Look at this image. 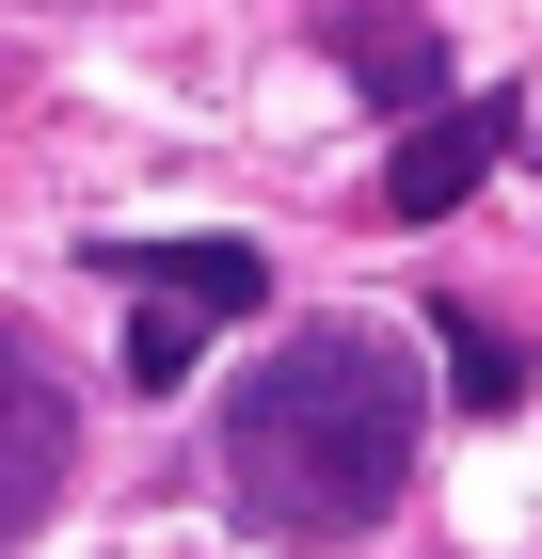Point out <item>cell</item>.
Instances as JSON below:
<instances>
[{
  "label": "cell",
  "instance_id": "1",
  "mask_svg": "<svg viewBox=\"0 0 542 559\" xmlns=\"http://www.w3.org/2000/svg\"><path fill=\"white\" fill-rule=\"evenodd\" d=\"M415 431H431L415 352L368 336V320H320L224 400V496H240L255 544H351L415 479Z\"/></svg>",
  "mask_w": 542,
  "mask_h": 559
},
{
  "label": "cell",
  "instance_id": "2",
  "mask_svg": "<svg viewBox=\"0 0 542 559\" xmlns=\"http://www.w3.org/2000/svg\"><path fill=\"white\" fill-rule=\"evenodd\" d=\"M48 496H64V368L33 320H0V559L48 527Z\"/></svg>",
  "mask_w": 542,
  "mask_h": 559
},
{
  "label": "cell",
  "instance_id": "3",
  "mask_svg": "<svg viewBox=\"0 0 542 559\" xmlns=\"http://www.w3.org/2000/svg\"><path fill=\"white\" fill-rule=\"evenodd\" d=\"M495 144H510V112L495 96H447V112H415L399 129V160H383V224H447L479 176H495Z\"/></svg>",
  "mask_w": 542,
  "mask_h": 559
},
{
  "label": "cell",
  "instance_id": "4",
  "mask_svg": "<svg viewBox=\"0 0 542 559\" xmlns=\"http://www.w3.org/2000/svg\"><path fill=\"white\" fill-rule=\"evenodd\" d=\"M96 272H128L144 304H192V320H255L272 304V257L255 240H144V257H96Z\"/></svg>",
  "mask_w": 542,
  "mask_h": 559
},
{
  "label": "cell",
  "instance_id": "5",
  "mask_svg": "<svg viewBox=\"0 0 542 559\" xmlns=\"http://www.w3.org/2000/svg\"><path fill=\"white\" fill-rule=\"evenodd\" d=\"M351 81H368L383 112H447V48L431 33H351Z\"/></svg>",
  "mask_w": 542,
  "mask_h": 559
},
{
  "label": "cell",
  "instance_id": "6",
  "mask_svg": "<svg viewBox=\"0 0 542 559\" xmlns=\"http://www.w3.org/2000/svg\"><path fill=\"white\" fill-rule=\"evenodd\" d=\"M447 384L479 400V416H510V400H527V352H510V336H479V320H447Z\"/></svg>",
  "mask_w": 542,
  "mask_h": 559
},
{
  "label": "cell",
  "instance_id": "7",
  "mask_svg": "<svg viewBox=\"0 0 542 559\" xmlns=\"http://www.w3.org/2000/svg\"><path fill=\"white\" fill-rule=\"evenodd\" d=\"M192 336H208L192 304H144V320H128V384H192Z\"/></svg>",
  "mask_w": 542,
  "mask_h": 559
},
{
  "label": "cell",
  "instance_id": "8",
  "mask_svg": "<svg viewBox=\"0 0 542 559\" xmlns=\"http://www.w3.org/2000/svg\"><path fill=\"white\" fill-rule=\"evenodd\" d=\"M527 160H542V144H527Z\"/></svg>",
  "mask_w": 542,
  "mask_h": 559
}]
</instances>
